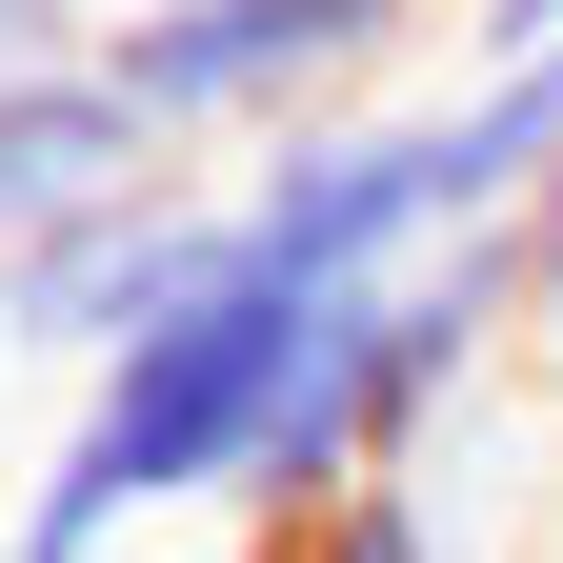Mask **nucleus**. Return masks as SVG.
Returning <instances> with one entry per match:
<instances>
[{"label":"nucleus","mask_w":563,"mask_h":563,"mask_svg":"<svg viewBox=\"0 0 563 563\" xmlns=\"http://www.w3.org/2000/svg\"><path fill=\"white\" fill-rule=\"evenodd\" d=\"M523 282H543V322H563V181L523 201Z\"/></svg>","instance_id":"nucleus-9"},{"label":"nucleus","mask_w":563,"mask_h":563,"mask_svg":"<svg viewBox=\"0 0 563 563\" xmlns=\"http://www.w3.org/2000/svg\"><path fill=\"white\" fill-rule=\"evenodd\" d=\"M222 201H242V262H282V282H402V262L463 242V201H443V101H422V121H383V101L282 121Z\"/></svg>","instance_id":"nucleus-3"},{"label":"nucleus","mask_w":563,"mask_h":563,"mask_svg":"<svg viewBox=\"0 0 563 563\" xmlns=\"http://www.w3.org/2000/svg\"><path fill=\"white\" fill-rule=\"evenodd\" d=\"M222 262H242V201H201L162 162V181H121V201H81V222H41L0 262V322H21V363H121V342L181 322Z\"/></svg>","instance_id":"nucleus-4"},{"label":"nucleus","mask_w":563,"mask_h":563,"mask_svg":"<svg viewBox=\"0 0 563 563\" xmlns=\"http://www.w3.org/2000/svg\"><path fill=\"white\" fill-rule=\"evenodd\" d=\"M422 41V0H121L101 60L141 81L162 141H282V121H342Z\"/></svg>","instance_id":"nucleus-2"},{"label":"nucleus","mask_w":563,"mask_h":563,"mask_svg":"<svg viewBox=\"0 0 563 563\" xmlns=\"http://www.w3.org/2000/svg\"><path fill=\"white\" fill-rule=\"evenodd\" d=\"M0 363H21V322H0Z\"/></svg>","instance_id":"nucleus-11"},{"label":"nucleus","mask_w":563,"mask_h":563,"mask_svg":"<svg viewBox=\"0 0 563 563\" xmlns=\"http://www.w3.org/2000/svg\"><path fill=\"white\" fill-rule=\"evenodd\" d=\"M81 563H141V543H81Z\"/></svg>","instance_id":"nucleus-10"},{"label":"nucleus","mask_w":563,"mask_h":563,"mask_svg":"<svg viewBox=\"0 0 563 563\" xmlns=\"http://www.w3.org/2000/svg\"><path fill=\"white\" fill-rule=\"evenodd\" d=\"M0 563H21V523H0Z\"/></svg>","instance_id":"nucleus-12"},{"label":"nucleus","mask_w":563,"mask_h":563,"mask_svg":"<svg viewBox=\"0 0 563 563\" xmlns=\"http://www.w3.org/2000/svg\"><path fill=\"white\" fill-rule=\"evenodd\" d=\"M101 41V0H0V81H21V60H81Z\"/></svg>","instance_id":"nucleus-7"},{"label":"nucleus","mask_w":563,"mask_h":563,"mask_svg":"<svg viewBox=\"0 0 563 563\" xmlns=\"http://www.w3.org/2000/svg\"><path fill=\"white\" fill-rule=\"evenodd\" d=\"M563 41V0H463V60H543Z\"/></svg>","instance_id":"nucleus-8"},{"label":"nucleus","mask_w":563,"mask_h":563,"mask_svg":"<svg viewBox=\"0 0 563 563\" xmlns=\"http://www.w3.org/2000/svg\"><path fill=\"white\" fill-rule=\"evenodd\" d=\"M282 563H443V523H422L402 483H363V504H322V523L282 543Z\"/></svg>","instance_id":"nucleus-6"},{"label":"nucleus","mask_w":563,"mask_h":563,"mask_svg":"<svg viewBox=\"0 0 563 563\" xmlns=\"http://www.w3.org/2000/svg\"><path fill=\"white\" fill-rule=\"evenodd\" d=\"M342 322V282H282V262H222L181 322H141L121 363H81V422H60V463L21 483V563H81V543H141L181 504H242L282 402H302Z\"/></svg>","instance_id":"nucleus-1"},{"label":"nucleus","mask_w":563,"mask_h":563,"mask_svg":"<svg viewBox=\"0 0 563 563\" xmlns=\"http://www.w3.org/2000/svg\"><path fill=\"white\" fill-rule=\"evenodd\" d=\"M181 141L141 121V81L81 41V60H21L0 81V262H21L41 222H81V201H121V181H162Z\"/></svg>","instance_id":"nucleus-5"}]
</instances>
